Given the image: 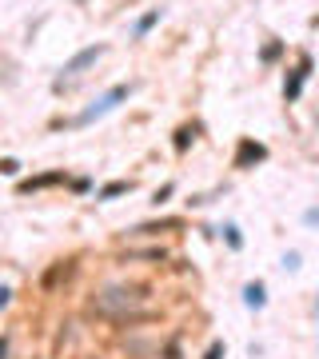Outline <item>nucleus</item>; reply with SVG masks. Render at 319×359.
Wrapping results in <instances>:
<instances>
[{
    "instance_id": "obj_1",
    "label": "nucleus",
    "mask_w": 319,
    "mask_h": 359,
    "mask_svg": "<svg viewBox=\"0 0 319 359\" xmlns=\"http://www.w3.org/2000/svg\"><path fill=\"white\" fill-rule=\"evenodd\" d=\"M144 295L140 287H108V292L92 295L88 308L104 320H116V323H128V320H152V311H144Z\"/></svg>"
},
{
    "instance_id": "obj_2",
    "label": "nucleus",
    "mask_w": 319,
    "mask_h": 359,
    "mask_svg": "<svg viewBox=\"0 0 319 359\" xmlns=\"http://www.w3.org/2000/svg\"><path fill=\"white\" fill-rule=\"evenodd\" d=\"M128 96H132V84H116V88H108L100 96V100L92 104V108H84V112L76 116V120H72V124H76V128H84V124H92V120H100V116H108L116 108V104H124Z\"/></svg>"
},
{
    "instance_id": "obj_3",
    "label": "nucleus",
    "mask_w": 319,
    "mask_h": 359,
    "mask_svg": "<svg viewBox=\"0 0 319 359\" xmlns=\"http://www.w3.org/2000/svg\"><path fill=\"white\" fill-rule=\"evenodd\" d=\"M100 56H104V44H92V48L76 52V56H72V60H68V65L60 68V80H56V88H64L68 80H72V76H80V72H84V68H88V65H96Z\"/></svg>"
},
{
    "instance_id": "obj_4",
    "label": "nucleus",
    "mask_w": 319,
    "mask_h": 359,
    "mask_svg": "<svg viewBox=\"0 0 319 359\" xmlns=\"http://www.w3.org/2000/svg\"><path fill=\"white\" fill-rule=\"evenodd\" d=\"M307 72H311V56H299V65L292 68V76H287V84H283V96H287V100H295V96L304 92Z\"/></svg>"
},
{
    "instance_id": "obj_5",
    "label": "nucleus",
    "mask_w": 319,
    "mask_h": 359,
    "mask_svg": "<svg viewBox=\"0 0 319 359\" xmlns=\"http://www.w3.org/2000/svg\"><path fill=\"white\" fill-rule=\"evenodd\" d=\"M264 156H268V148H264V144L240 140V148H236V160H231V164H236V168H252V164H259Z\"/></svg>"
},
{
    "instance_id": "obj_6",
    "label": "nucleus",
    "mask_w": 319,
    "mask_h": 359,
    "mask_svg": "<svg viewBox=\"0 0 319 359\" xmlns=\"http://www.w3.org/2000/svg\"><path fill=\"white\" fill-rule=\"evenodd\" d=\"M68 276H72V259H64V264H52V268L44 271L40 287H44V292H52V287H56V283H64Z\"/></svg>"
},
{
    "instance_id": "obj_7",
    "label": "nucleus",
    "mask_w": 319,
    "mask_h": 359,
    "mask_svg": "<svg viewBox=\"0 0 319 359\" xmlns=\"http://www.w3.org/2000/svg\"><path fill=\"white\" fill-rule=\"evenodd\" d=\"M64 172H48V176H36V180H25L20 184V192H36V188H52V184H60Z\"/></svg>"
},
{
    "instance_id": "obj_8",
    "label": "nucleus",
    "mask_w": 319,
    "mask_h": 359,
    "mask_svg": "<svg viewBox=\"0 0 319 359\" xmlns=\"http://www.w3.org/2000/svg\"><path fill=\"white\" fill-rule=\"evenodd\" d=\"M132 192V180H116V184H108V188H100L96 192V200H116V196Z\"/></svg>"
},
{
    "instance_id": "obj_9",
    "label": "nucleus",
    "mask_w": 319,
    "mask_h": 359,
    "mask_svg": "<svg viewBox=\"0 0 319 359\" xmlns=\"http://www.w3.org/2000/svg\"><path fill=\"white\" fill-rule=\"evenodd\" d=\"M264 299H268V295H264V283H247V287H243V304H247V308H264Z\"/></svg>"
},
{
    "instance_id": "obj_10",
    "label": "nucleus",
    "mask_w": 319,
    "mask_h": 359,
    "mask_svg": "<svg viewBox=\"0 0 319 359\" xmlns=\"http://www.w3.org/2000/svg\"><path fill=\"white\" fill-rule=\"evenodd\" d=\"M196 132H200L196 124H184V128L176 132V152H184V148H188V144L196 140Z\"/></svg>"
},
{
    "instance_id": "obj_11",
    "label": "nucleus",
    "mask_w": 319,
    "mask_h": 359,
    "mask_svg": "<svg viewBox=\"0 0 319 359\" xmlns=\"http://www.w3.org/2000/svg\"><path fill=\"white\" fill-rule=\"evenodd\" d=\"M280 52H283V44H280V40H271V44H264L259 60H264V65H271V60H280Z\"/></svg>"
},
{
    "instance_id": "obj_12",
    "label": "nucleus",
    "mask_w": 319,
    "mask_h": 359,
    "mask_svg": "<svg viewBox=\"0 0 319 359\" xmlns=\"http://www.w3.org/2000/svg\"><path fill=\"white\" fill-rule=\"evenodd\" d=\"M156 20H160V8H152L148 16H140V20H136V36H144V32H148V28H152Z\"/></svg>"
},
{
    "instance_id": "obj_13",
    "label": "nucleus",
    "mask_w": 319,
    "mask_h": 359,
    "mask_svg": "<svg viewBox=\"0 0 319 359\" xmlns=\"http://www.w3.org/2000/svg\"><path fill=\"white\" fill-rule=\"evenodd\" d=\"M16 172H20L16 160H0V176H16Z\"/></svg>"
},
{
    "instance_id": "obj_14",
    "label": "nucleus",
    "mask_w": 319,
    "mask_h": 359,
    "mask_svg": "<svg viewBox=\"0 0 319 359\" xmlns=\"http://www.w3.org/2000/svg\"><path fill=\"white\" fill-rule=\"evenodd\" d=\"M224 236H228V244H231V248H240V244H243L240 231H236V228H224Z\"/></svg>"
},
{
    "instance_id": "obj_15",
    "label": "nucleus",
    "mask_w": 319,
    "mask_h": 359,
    "mask_svg": "<svg viewBox=\"0 0 319 359\" xmlns=\"http://www.w3.org/2000/svg\"><path fill=\"white\" fill-rule=\"evenodd\" d=\"M204 359H224V344H212L208 347V355Z\"/></svg>"
},
{
    "instance_id": "obj_16",
    "label": "nucleus",
    "mask_w": 319,
    "mask_h": 359,
    "mask_svg": "<svg viewBox=\"0 0 319 359\" xmlns=\"http://www.w3.org/2000/svg\"><path fill=\"white\" fill-rule=\"evenodd\" d=\"M8 299H13V292H8V287L0 283V308H8Z\"/></svg>"
},
{
    "instance_id": "obj_17",
    "label": "nucleus",
    "mask_w": 319,
    "mask_h": 359,
    "mask_svg": "<svg viewBox=\"0 0 319 359\" xmlns=\"http://www.w3.org/2000/svg\"><path fill=\"white\" fill-rule=\"evenodd\" d=\"M8 355V339H0V359Z\"/></svg>"
}]
</instances>
